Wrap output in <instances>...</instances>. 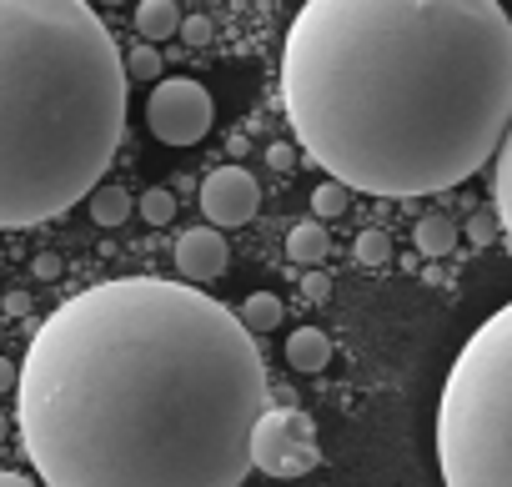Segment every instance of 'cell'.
Instances as JSON below:
<instances>
[{"label": "cell", "mask_w": 512, "mask_h": 487, "mask_svg": "<svg viewBox=\"0 0 512 487\" xmlns=\"http://www.w3.org/2000/svg\"><path fill=\"white\" fill-rule=\"evenodd\" d=\"M267 367L241 312L191 282L121 277L26 347L16 422L46 487H241Z\"/></svg>", "instance_id": "1"}, {"label": "cell", "mask_w": 512, "mask_h": 487, "mask_svg": "<svg viewBox=\"0 0 512 487\" xmlns=\"http://www.w3.org/2000/svg\"><path fill=\"white\" fill-rule=\"evenodd\" d=\"M297 146L367 196L462 186L512 131L502 0H307L282 46Z\"/></svg>", "instance_id": "2"}, {"label": "cell", "mask_w": 512, "mask_h": 487, "mask_svg": "<svg viewBox=\"0 0 512 487\" xmlns=\"http://www.w3.org/2000/svg\"><path fill=\"white\" fill-rule=\"evenodd\" d=\"M126 86L91 0H0V226L91 201L126 131Z\"/></svg>", "instance_id": "3"}, {"label": "cell", "mask_w": 512, "mask_h": 487, "mask_svg": "<svg viewBox=\"0 0 512 487\" xmlns=\"http://www.w3.org/2000/svg\"><path fill=\"white\" fill-rule=\"evenodd\" d=\"M442 487H512V302L462 342L437 402Z\"/></svg>", "instance_id": "4"}, {"label": "cell", "mask_w": 512, "mask_h": 487, "mask_svg": "<svg viewBox=\"0 0 512 487\" xmlns=\"http://www.w3.org/2000/svg\"><path fill=\"white\" fill-rule=\"evenodd\" d=\"M251 457H256V472L267 477H307L312 467H322V447H317V427L302 407H267V417L256 422V437H251Z\"/></svg>", "instance_id": "5"}, {"label": "cell", "mask_w": 512, "mask_h": 487, "mask_svg": "<svg viewBox=\"0 0 512 487\" xmlns=\"http://www.w3.org/2000/svg\"><path fill=\"white\" fill-rule=\"evenodd\" d=\"M211 121H216L211 91L191 76H166L146 96V126L166 146H196L211 131Z\"/></svg>", "instance_id": "6"}, {"label": "cell", "mask_w": 512, "mask_h": 487, "mask_svg": "<svg viewBox=\"0 0 512 487\" xmlns=\"http://www.w3.org/2000/svg\"><path fill=\"white\" fill-rule=\"evenodd\" d=\"M201 211H206L211 226H246L262 211V186H256V176L241 171V166H216L201 181Z\"/></svg>", "instance_id": "7"}, {"label": "cell", "mask_w": 512, "mask_h": 487, "mask_svg": "<svg viewBox=\"0 0 512 487\" xmlns=\"http://www.w3.org/2000/svg\"><path fill=\"white\" fill-rule=\"evenodd\" d=\"M226 262H231V252H226L221 226H191V231L176 236V272H181V282H191V287L216 282L226 272Z\"/></svg>", "instance_id": "8"}, {"label": "cell", "mask_w": 512, "mask_h": 487, "mask_svg": "<svg viewBox=\"0 0 512 487\" xmlns=\"http://www.w3.org/2000/svg\"><path fill=\"white\" fill-rule=\"evenodd\" d=\"M181 26H186V16L176 11V0H141L136 6V31H141L146 46H156L166 36H181Z\"/></svg>", "instance_id": "9"}, {"label": "cell", "mask_w": 512, "mask_h": 487, "mask_svg": "<svg viewBox=\"0 0 512 487\" xmlns=\"http://www.w3.org/2000/svg\"><path fill=\"white\" fill-rule=\"evenodd\" d=\"M457 236H462V226H457L447 211H427V216L412 226V241H417L422 257H447V252L457 247Z\"/></svg>", "instance_id": "10"}, {"label": "cell", "mask_w": 512, "mask_h": 487, "mask_svg": "<svg viewBox=\"0 0 512 487\" xmlns=\"http://www.w3.org/2000/svg\"><path fill=\"white\" fill-rule=\"evenodd\" d=\"M287 362H292L297 372H322V367L332 362L327 332H322V327H297V332L287 337Z\"/></svg>", "instance_id": "11"}, {"label": "cell", "mask_w": 512, "mask_h": 487, "mask_svg": "<svg viewBox=\"0 0 512 487\" xmlns=\"http://www.w3.org/2000/svg\"><path fill=\"white\" fill-rule=\"evenodd\" d=\"M327 252H332V236L322 231V221H297V226L287 231V257H292L297 267H322Z\"/></svg>", "instance_id": "12"}, {"label": "cell", "mask_w": 512, "mask_h": 487, "mask_svg": "<svg viewBox=\"0 0 512 487\" xmlns=\"http://www.w3.org/2000/svg\"><path fill=\"white\" fill-rule=\"evenodd\" d=\"M492 196H497V216H502V236H507V252H512V131L497 151V176H492Z\"/></svg>", "instance_id": "13"}, {"label": "cell", "mask_w": 512, "mask_h": 487, "mask_svg": "<svg viewBox=\"0 0 512 487\" xmlns=\"http://www.w3.org/2000/svg\"><path fill=\"white\" fill-rule=\"evenodd\" d=\"M282 297H272V292H251L246 302H241V322L256 332V337H262V332H277L282 327Z\"/></svg>", "instance_id": "14"}, {"label": "cell", "mask_w": 512, "mask_h": 487, "mask_svg": "<svg viewBox=\"0 0 512 487\" xmlns=\"http://www.w3.org/2000/svg\"><path fill=\"white\" fill-rule=\"evenodd\" d=\"M131 216V196L121 186H96L91 191V221L96 226H121Z\"/></svg>", "instance_id": "15"}, {"label": "cell", "mask_w": 512, "mask_h": 487, "mask_svg": "<svg viewBox=\"0 0 512 487\" xmlns=\"http://www.w3.org/2000/svg\"><path fill=\"white\" fill-rule=\"evenodd\" d=\"M347 206H352V186H347V181H337V176H327V181L312 191V211H317V221L347 216Z\"/></svg>", "instance_id": "16"}, {"label": "cell", "mask_w": 512, "mask_h": 487, "mask_svg": "<svg viewBox=\"0 0 512 487\" xmlns=\"http://www.w3.org/2000/svg\"><path fill=\"white\" fill-rule=\"evenodd\" d=\"M352 257H357L362 267H387V262H392V236H387V231H357Z\"/></svg>", "instance_id": "17"}, {"label": "cell", "mask_w": 512, "mask_h": 487, "mask_svg": "<svg viewBox=\"0 0 512 487\" xmlns=\"http://www.w3.org/2000/svg\"><path fill=\"white\" fill-rule=\"evenodd\" d=\"M136 206H141V216H146L151 226H166V221L176 216V196H171L166 186H151V191H141V201H136Z\"/></svg>", "instance_id": "18"}, {"label": "cell", "mask_w": 512, "mask_h": 487, "mask_svg": "<svg viewBox=\"0 0 512 487\" xmlns=\"http://www.w3.org/2000/svg\"><path fill=\"white\" fill-rule=\"evenodd\" d=\"M126 71H131V81H166V76H161V51H156V46H136V51L126 56Z\"/></svg>", "instance_id": "19"}, {"label": "cell", "mask_w": 512, "mask_h": 487, "mask_svg": "<svg viewBox=\"0 0 512 487\" xmlns=\"http://www.w3.org/2000/svg\"><path fill=\"white\" fill-rule=\"evenodd\" d=\"M497 226H502V216H487V211H477V216L467 221V231H462V236H472L477 247H487V241H497Z\"/></svg>", "instance_id": "20"}, {"label": "cell", "mask_w": 512, "mask_h": 487, "mask_svg": "<svg viewBox=\"0 0 512 487\" xmlns=\"http://www.w3.org/2000/svg\"><path fill=\"white\" fill-rule=\"evenodd\" d=\"M211 36H216V26H211L206 16H186V26H181V41H186V46L201 51V46H211Z\"/></svg>", "instance_id": "21"}, {"label": "cell", "mask_w": 512, "mask_h": 487, "mask_svg": "<svg viewBox=\"0 0 512 487\" xmlns=\"http://www.w3.org/2000/svg\"><path fill=\"white\" fill-rule=\"evenodd\" d=\"M267 166H272V171H292V166H297V146H287V141L267 146Z\"/></svg>", "instance_id": "22"}, {"label": "cell", "mask_w": 512, "mask_h": 487, "mask_svg": "<svg viewBox=\"0 0 512 487\" xmlns=\"http://www.w3.org/2000/svg\"><path fill=\"white\" fill-rule=\"evenodd\" d=\"M302 292H307V302H327L332 297V277L327 272H312V277H302Z\"/></svg>", "instance_id": "23"}, {"label": "cell", "mask_w": 512, "mask_h": 487, "mask_svg": "<svg viewBox=\"0 0 512 487\" xmlns=\"http://www.w3.org/2000/svg\"><path fill=\"white\" fill-rule=\"evenodd\" d=\"M36 277H46V282H51V277H61V257H51V252H46V257H36Z\"/></svg>", "instance_id": "24"}, {"label": "cell", "mask_w": 512, "mask_h": 487, "mask_svg": "<svg viewBox=\"0 0 512 487\" xmlns=\"http://www.w3.org/2000/svg\"><path fill=\"white\" fill-rule=\"evenodd\" d=\"M6 312H11V317H26V312H31V297H26V292H11V297H6Z\"/></svg>", "instance_id": "25"}, {"label": "cell", "mask_w": 512, "mask_h": 487, "mask_svg": "<svg viewBox=\"0 0 512 487\" xmlns=\"http://www.w3.org/2000/svg\"><path fill=\"white\" fill-rule=\"evenodd\" d=\"M0 487H36L26 472H0Z\"/></svg>", "instance_id": "26"}, {"label": "cell", "mask_w": 512, "mask_h": 487, "mask_svg": "<svg viewBox=\"0 0 512 487\" xmlns=\"http://www.w3.org/2000/svg\"><path fill=\"white\" fill-rule=\"evenodd\" d=\"M96 6H121V0H96Z\"/></svg>", "instance_id": "27"}]
</instances>
